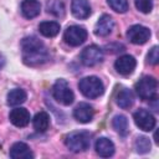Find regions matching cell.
Wrapping results in <instances>:
<instances>
[{"label": "cell", "instance_id": "1", "mask_svg": "<svg viewBox=\"0 0 159 159\" xmlns=\"http://www.w3.org/2000/svg\"><path fill=\"white\" fill-rule=\"evenodd\" d=\"M21 55L27 66H40L50 58L45 43L36 36H26L21 40Z\"/></svg>", "mask_w": 159, "mask_h": 159}, {"label": "cell", "instance_id": "2", "mask_svg": "<svg viewBox=\"0 0 159 159\" xmlns=\"http://www.w3.org/2000/svg\"><path fill=\"white\" fill-rule=\"evenodd\" d=\"M91 138H92V134L86 130L71 132L65 137V144L71 152H75V153L84 152L91 145Z\"/></svg>", "mask_w": 159, "mask_h": 159}, {"label": "cell", "instance_id": "3", "mask_svg": "<svg viewBox=\"0 0 159 159\" xmlns=\"http://www.w3.org/2000/svg\"><path fill=\"white\" fill-rule=\"evenodd\" d=\"M78 88L84 97L91 98V99L98 98L104 92L103 82L96 76H88V77L82 78L78 83Z\"/></svg>", "mask_w": 159, "mask_h": 159}, {"label": "cell", "instance_id": "4", "mask_svg": "<svg viewBox=\"0 0 159 159\" xmlns=\"http://www.w3.org/2000/svg\"><path fill=\"white\" fill-rule=\"evenodd\" d=\"M52 96L58 103H61L63 106H70L75 99V94H73L72 89L70 88L67 81L62 80V78H60L55 82V84L52 87Z\"/></svg>", "mask_w": 159, "mask_h": 159}, {"label": "cell", "instance_id": "5", "mask_svg": "<svg viewBox=\"0 0 159 159\" xmlns=\"http://www.w3.org/2000/svg\"><path fill=\"white\" fill-rule=\"evenodd\" d=\"M158 82L152 76H144L135 84V92L142 99H152L157 96Z\"/></svg>", "mask_w": 159, "mask_h": 159}, {"label": "cell", "instance_id": "6", "mask_svg": "<svg viewBox=\"0 0 159 159\" xmlns=\"http://www.w3.org/2000/svg\"><path fill=\"white\" fill-rule=\"evenodd\" d=\"M87 39V30L83 26L72 25L68 26L63 32V40L70 46H80L82 45Z\"/></svg>", "mask_w": 159, "mask_h": 159}, {"label": "cell", "instance_id": "7", "mask_svg": "<svg viewBox=\"0 0 159 159\" xmlns=\"http://www.w3.org/2000/svg\"><path fill=\"white\" fill-rule=\"evenodd\" d=\"M133 119H134V123L137 124V127L139 129L144 130V132L153 130L154 127H155V123H157L154 116L149 111H147L144 108H140L137 112H134Z\"/></svg>", "mask_w": 159, "mask_h": 159}, {"label": "cell", "instance_id": "8", "mask_svg": "<svg viewBox=\"0 0 159 159\" xmlns=\"http://www.w3.org/2000/svg\"><path fill=\"white\" fill-rule=\"evenodd\" d=\"M103 61V51L96 45L87 46L82 52H81V62L84 66H96Z\"/></svg>", "mask_w": 159, "mask_h": 159}, {"label": "cell", "instance_id": "9", "mask_svg": "<svg viewBox=\"0 0 159 159\" xmlns=\"http://www.w3.org/2000/svg\"><path fill=\"white\" fill-rule=\"evenodd\" d=\"M127 37L134 45H144L150 37V30L143 25H133L128 29Z\"/></svg>", "mask_w": 159, "mask_h": 159}, {"label": "cell", "instance_id": "10", "mask_svg": "<svg viewBox=\"0 0 159 159\" xmlns=\"http://www.w3.org/2000/svg\"><path fill=\"white\" fill-rule=\"evenodd\" d=\"M135 66H137V61L130 55H123L118 57L114 62V68L122 76H129L134 71Z\"/></svg>", "mask_w": 159, "mask_h": 159}, {"label": "cell", "instance_id": "11", "mask_svg": "<svg viewBox=\"0 0 159 159\" xmlns=\"http://www.w3.org/2000/svg\"><path fill=\"white\" fill-rule=\"evenodd\" d=\"M93 116H94L93 107L86 102H81L73 109V117L80 123H89L93 119Z\"/></svg>", "mask_w": 159, "mask_h": 159}, {"label": "cell", "instance_id": "12", "mask_svg": "<svg viewBox=\"0 0 159 159\" xmlns=\"http://www.w3.org/2000/svg\"><path fill=\"white\" fill-rule=\"evenodd\" d=\"M9 119L10 122L15 125V127H26L29 123H30V113L26 108L24 107H17V108H14L10 114H9Z\"/></svg>", "mask_w": 159, "mask_h": 159}, {"label": "cell", "instance_id": "13", "mask_svg": "<svg viewBox=\"0 0 159 159\" xmlns=\"http://www.w3.org/2000/svg\"><path fill=\"white\" fill-rule=\"evenodd\" d=\"M114 27V21L109 15H102L94 25V34L99 37L108 36Z\"/></svg>", "mask_w": 159, "mask_h": 159}, {"label": "cell", "instance_id": "14", "mask_svg": "<svg viewBox=\"0 0 159 159\" xmlns=\"http://www.w3.org/2000/svg\"><path fill=\"white\" fill-rule=\"evenodd\" d=\"M10 158L12 159H32L34 153L30 147L24 142H16L10 148Z\"/></svg>", "mask_w": 159, "mask_h": 159}, {"label": "cell", "instance_id": "15", "mask_svg": "<svg viewBox=\"0 0 159 159\" xmlns=\"http://www.w3.org/2000/svg\"><path fill=\"white\" fill-rule=\"evenodd\" d=\"M94 149H96V153L102 158H109L114 154V144L111 139L106 137H101L96 140Z\"/></svg>", "mask_w": 159, "mask_h": 159}, {"label": "cell", "instance_id": "16", "mask_svg": "<svg viewBox=\"0 0 159 159\" xmlns=\"http://www.w3.org/2000/svg\"><path fill=\"white\" fill-rule=\"evenodd\" d=\"M71 11L77 19H87L91 15V6L87 0H72Z\"/></svg>", "mask_w": 159, "mask_h": 159}, {"label": "cell", "instance_id": "17", "mask_svg": "<svg viewBox=\"0 0 159 159\" xmlns=\"http://www.w3.org/2000/svg\"><path fill=\"white\" fill-rule=\"evenodd\" d=\"M41 4L39 0H22L21 2V14L26 19H34L40 15Z\"/></svg>", "mask_w": 159, "mask_h": 159}, {"label": "cell", "instance_id": "18", "mask_svg": "<svg viewBox=\"0 0 159 159\" xmlns=\"http://www.w3.org/2000/svg\"><path fill=\"white\" fill-rule=\"evenodd\" d=\"M116 103L123 108V109H128L133 106L134 103V96L133 92L128 88H122L118 91L117 96H116Z\"/></svg>", "mask_w": 159, "mask_h": 159}, {"label": "cell", "instance_id": "19", "mask_svg": "<svg viewBox=\"0 0 159 159\" xmlns=\"http://www.w3.org/2000/svg\"><path fill=\"white\" fill-rule=\"evenodd\" d=\"M60 24L56 21H43L39 25V31L45 37H55L60 32Z\"/></svg>", "mask_w": 159, "mask_h": 159}, {"label": "cell", "instance_id": "20", "mask_svg": "<svg viewBox=\"0 0 159 159\" xmlns=\"http://www.w3.org/2000/svg\"><path fill=\"white\" fill-rule=\"evenodd\" d=\"M32 124H34V128L42 133V132H46L48 129V125H50V117L46 112L41 111L39 113H36V116L34 117L32 119Z\"/></svg>", "mask_w": 159, "mask_h": 159}, {"label": "cell", "instance_id": "21", "mask_svg": "<svg viewBox=\"0 0 159 159\" xmlns=\"http://www.w3.org/2000/svg\"><path fill=\"white\" fill-rule=\"evenodd\" d=\"M26 92L21 88H14L7 93V104L9 106H20L26 101Z\"/></svg>", "mask_w": 159, "mask_h": 159}, {"label": "cell", "instance_id": "22", "mask_svg": "<svg viewBox=\"0 0 159 159\" xmlns=\"http://www.w3.org/2000/svg\"><path fill=\"white\" fill-rule=\"evenodd\" d=\"M112 125L116 129V132H118L120 135H125L128 133V119L123 114L114 116V118L112 120Z\"/></svg>", "mask_w": 159, "mask_h": 159}, {"label": "cell", "instance_id": "23", "mask_svg": "<svg viewBox=\"0 0 159 159\" xmlns=\"http://www.w3.org/2000/svg\"><path fill=\"white\" fill-rule=\"evenodd\" d=\"M47 12L56 16V17H62L65 15V5L60 0H48L46 4Z\"/></svg>", "mask_w": 159, "mask_h": 159}, {"label": "cell", "instance_id": "24", "mask_svg": "<svg viewBox=\"0 0 159 159\" xmlns=\"http://www.w3.org/2000/svg\"><path fill=\"white\" fill-rule=\"evenodd\" d=\"M150 140L149 138L144 137V135H139L137 137L135 142H134V148H135V152L139 153V154H145L150 150Z\"/></svg>", "mask_w": 159, "mask_h": 159}, {"label": "cell", "instance_id": "25", "mask_svg": "<svg viewBox=\"0 0 159 159\" xmlns=\"http://www.w3.org/2000/svg\"><path fill=\"white\" fill-rule=\"evenodd\" d=\"M107 2L111 6V9L114 10L116 12L123 14L128 10V1L127 0H107Z\"/></svg>", "mask_w": 159, "mask_h": 159}, {"label": "cell", "instance_id": "26", "mask_svg": "<svg viewBox=\"0 0 159 159\" xmlns=\"http://www.w3.org/2000/svg\"><path fill=\"white\" fill-rule=\"evenodd\" d=\"M134 4L135 7L143 14H148L153 9V0H134Z\"/></svg>", "mask_w": 159, "mask_h": 159}, {"label": "cell", "instance_id": "27", "mask_svg": "<svg viewBox=\"0 0 159 159\" xmlns=\"http://www.w3.org/2000/svg\"><path fill=\"white\" fill-rule=\"evenodd\" d=\"M147 61L150 63V65H157L158 61H159V53H158V46H153L148 55H147Z\"/></svg>", "mask_w": 159, "mask_h": 159}]
</instances>
